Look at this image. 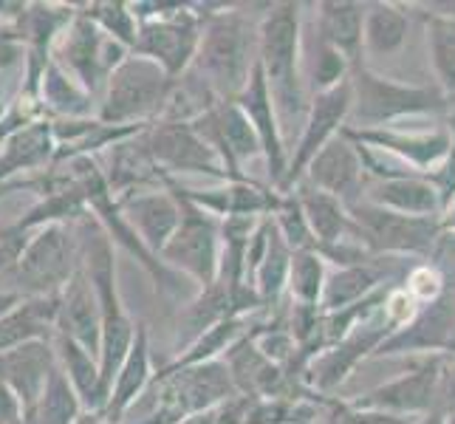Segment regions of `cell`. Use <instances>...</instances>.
Masks as SVG:
<instances>
[{
  "mask_svg": "<svg viewBox=\"0 0 455 424\" xmlns=\"http://www.w3.org/2000/svg\"><path fill=\"white\" fill-rule=\"evenodd\" d=\"M204 26L190 71L218 102H235L258 66L260 18L243 6H201Z\"/></svg>",
  "mask_w": 455,
  "mask_h": 424,
  "instance_id": "1",
  "label": "cell"
},
{
  "mask_svg": "<svg viewBox=\"0 0 455 424\" xmlns=\"http://www.w3.org/2000/svg\"><path fill=\"white\" fill-rule=\"evenodd\" d=\"M303 4H272L266 6L258 26V66L275 105L283 139L294 122L308 114V88L303 74Z\"/></svg>",
  "mask_w": 455,
  "mask_h": 424,
  "instance_id": "2",
  "label": "cell"
},
{
  "mask_svg": "<svg viewBox=\"0 0 455 424\" xmlns=\"http://www.w3.org/2000/svg\"><path fill=\"white\" fill-rule=\"evenodd\" d=\"M450 100L438 85H411L376 74L365 62L351 71V114L345 128H399L413 116H442L450 111Z\"/></svg>",
  "mask_w": 455,
  "mask_h": 424,
  "instance_id": "3",
  "label": "cell"
},
{
  "mask_svg": "<svg viewBox=\"0 0 455 424\" xmlns=\"http://www.w3.org/2000/svg\"><path fill=\"white\" fill-rule=\"evenodd\" d=\"M131 12L139 20L131 54L153 60L172 80L193 66V57L201 40V26H204L201 4H156V0H139V4H131Z\"/></svg>",
  "mask_w": 455,
  "mask_h": 424,
  "instance_id": "4",
  "label": "cell"
},
{
  "mask_svg": "<svg viewBox=\"0 0 455 424\" xmlns=\"http://www.w3.org/2000/svg\"><path fill=\"white\" fill-rule=\"evenodd\" d=\"M172 76L153 60L131 54L108 76L97 119L111 128H150L162 116Z\"/></svg>",
  "mask_w": 455,
  "mask_h": 424,
  "instance_id": "5",
  "label": "cell"
},
{
  "mask_svg": "<svg viewBox=\"0 0 455 424\" xmlns=\"http://www.w3.org/2000/svg\"><path fill=\"white\" fill-rule=\"evenodd\" d=\"M83 266L80 238L74 224H49L31 229L20 260L4 277L9 292L20 297H49L60 294L62 286Z\"/></svg>",
  "mask_w": 455,
  "mask_h": 424,
  "instance_id": "6",
  "label": "cell"
},
{
  "mask_svg": "<svg viewBox=\"0 0 455 424\" xmlns=\"http://www.w3.org/2000/svg\"><path fill=\"white\" fill-rule=\"evenodd\" d=\"M162 187L179 198L181 207V221L172 232V238L164 244L159 252L162 263L170 266L172 272H179L187 277L193 286L201 292L215 283L218 277V258H221V218H215L212 212L196 207L193 201H187L176 179H170L162 172Z\"/></svg>",
  "mask_w": 455,
  "mask_h": 424,
  "instance_id": "7",
  "label": "cell"
},
{
  "mask_svg": "<svg viewBox=\"0 0 455 424\" xmlns=\"http://www.w3.org/2000/svg\"><path fill=\"white\" fill-rule=\"evenodd\" d=\"M348 212L354 235L373 258H427L444 235L438 218L390 212L371 201H356Z\"/></svg>",
  "mask_w": 455,
  "mask_h": 424,
  "instance_id": "8",
  "label": "cell"
},
{
  "mask_svg": "<svg viewBox=\"0 0 455 424\" xmlns=\"http://www.w3.org/2000/svg\"><path fill=\"white\" fill-rule=\"evenodd\" d=\"M128 57H131V49H124L122 43L102 35L83 12V6L76 9L71 23L62 28V35L52 45V60L71 76V80L80 83L91 97L97 100V105H100L108 76H111Z\"/></svg>",
  "mask_w": 455,
  "mask_h": 424,
  "instance_id": "9",
  "label": "cell"
},
{
  "mask_svg": "<svg viewBox=\"0 0 455 424\" xmlns=\"http://www.w3.org/2000/svg\"><path fill=\"white\" fill-rule=\"evenodd\" d=\"M444 363H447V354L413 356L411 368L399 373L396 380L371 388L368 394L348 399V404L356 407V411L387 413V416H402V419L427 416L430 411H435L438 382H442Z\"/></svg>",
  "mask_w": 455,
  "mask_h": 424,
  "instance_id": "10",
  "label": "cell"
},
{
  "mask_svg": "<svg viewBox=\"0 0 455 424\" xmlns=\"http://www.w3.org/2000/svg\"><path fill=\"white\" fill-rule=\"evenodd\" d=\"M390 332H394V325L387 323L382 308H376L363 323H356L351 328L348 337H342L331 348H325L317 356L308 359L306 368L300 371V388L311 390V394H317V396H331L354 373L359 363H365V359L373 356V351L379 348V342Z\"/></svg>",
  "mask_w": 455,
  "mask_h": 424,
  "instance_id": "11",
  "label": "cell"
},
{
  "mask_svg": "<svg viewBox=\"0 0 455 424\" xmlns=\"http://www.w3.org/2000/svg\"><path fill=\"white\" fill-rule=\"evenodd\" d=\"M348 114H351V76L331 91L314 93L308 102V114L303 119L300 136L294 141V150H289L286 176L275 193L294 190L314 156H317L334 136L342 133V128L348 124Z\"/></svg>",
  "mask_w": 455,
  "mask_h": 424,
  "instance_id": "12",
  "label": "cell"
},
{
  "mask_svg": "<svg viewBox=\"0 0 455 424\" xmlns=\"http://www.w3.org/2000/svg\"><path fill=\"white\" fill-rule=\"evenodd\" d=\"M142 136L150 159L164 176L176 179L181 172H196L215 181H232L218 153L190 128V122H153Z\"/></svg>",
  "mask_w": 455,
  "mask_h": 424,
  "instance_id": "13",
  "label": "cell"
},
{
  "mask_svg": "<svg viewBox=\"0 0 455 424\" xmlns=\"http://www.w3.org/2000/svg\"><path fill=\"white\" fill-rule=\"evenodd\" d=\"M455 337V286L447 289L438 300L421 306L411 323L394 328L373 351L371 359L382 356H425L450 354Z\"/></svg>",
  "mask_w": 455,
  "mask_h": 424,
  "instance_id": "14",
  "label": "cell"
},
{
  "mask_svg": "<svg viewBox=\"0 0 455 424\" xmlns=\"http://www.w3.org/2000/svg\"><path fill=\"white\" fill-rule=\"evenodd\" d=\"M156 380L162 382L170 404L176 407L179 416H196L210 413L224 402L241 396L232 385V376L224 365V359H212V363L187 365V368H159Z\"/></svg>",
  "mask_w": 455,
  "mask_h": 424,
  "instance_id": "15",
  "label": "cell"
},
{
  "mask_svg": "<svg viewBox=\"0 0 455 424\" xmlns=\"http://www.w3.org/2000/svg\"><path fill=\"white\" fill-rule=\"evenodd\" d=\"M342 133L368 145L373 150H382L394 156L396 162L411 167L419 176L430 172L447 159L452 148V128H430V131H404V128H371V131H354L342 128Z\"/></svg>",
  "mask_w": 455,
  "mask_h": 424,
  "instance_id": "16",
  "label": "cell"
},
{
  "mask_svg": "<svg viewBox=\"0 0 455 424\" xmlns=\"http://www.w3.org/2000/svg\"><path fill=\"white\" fill-rule=\"evenodd\" d=\"M300 181L339 198L345 207H354V204L363 201L365 196L368 176H365L363 159H359V153H356V145L345 133H339L314 156Z\"/></svg>",
  "mask_w": 455,
  "mask_h": 424,
  "instance_id": "17",
  "label": "cell"
},
{
  "mask_svg": "<svg viewBox=\"0 0 455 424\" xmlns=\"http://www.w3.org/2000/svg\"><path fill=\"white\" fill-rule=\"evenodd\" d=\"M224 365L232 376V385L241 396L249 399H294L297 388L289 380V373L269 363L252 340V332L241 337L232 348L224 354Z\"/></svg>",
  "mask_w": 455,
  "mask_h": 424,
  "instance_id": "18",
  "label": "cell"
},
{
  "mask_svg": "<svg viewBox=\"0 0 455 424\" xmlns=\"http://www.w3.org/2000/svg\"><path fill=\"white\" fill-rule=\"evenodd\" d=\"M235 102H238V108L246 114L249 124H252L258 139H260L272 190H277L280 181H283V176H286V167H289V148H286L283 131H280V122H277L275 105H272V97H269V88H266L260 66H255L246 88L241 91V97Z\"/></svg>",
  "mask_w": 455,
  "mask_h": 424,
  "instance_id": "19",
  "label": "cell"
},
{
  "mask_svg": "<svg viewBox=\"0 0 455 424\" xmlns=\"http://www.w3.org/2000/svg\"><path fill=\"white\" fill-rule=\"evenodd\" d=\"M124 221L139 235L153 255H159L164 244L172 238L179 221H181V207L179 198L172 196L167 187H148V190H136L131 196L116 198Z\"/></svg>",
  "mask_w": 455,
  "mask_h": 424,
  "instance_id": "20",
  "label": "cell"
},
{
  "mask_svg": "<svg viewBox=\"0 0 455 424\" xmlns=\"http://www.w3.org/2000/svg\"><path fill=\"white\" fill-rule=\"evenodd\" d=\"M57 332L76 342L80 348L100 359V342H102V311L97 292H93L91 280L85 277L83 266L74 272V277L62 286L57 294Z\"/></svg>",
  "mask_w": 455,
  "mask_h": 424,
  "instance_id": "21",
  "label": "cell"
},
{
  "mask_svg": "<svg viewBox=\"0 0 455 424\" xmlns=\"http://www.w3.org/2000/svg\"><path fill=\"white\" fill-rule=\"evenodd\" d=\"M54 368H57V356L52 340H35L0 354V380L18 396L23 416L37 404Z\"/></svg>",
  "mask_w": 455,
  "mask_h": 424,
  "instance_id": "22",
  "label": "cell"
},
{
  "mask_svg": "<svg viewBox=\"0 0 455 424\" xmlns=\"http://www.w3.org/2000/svg\"><path fill=\"white\" fill-rule=\"evenodd\" d=\"M57 159L52 119H35L0 141V187L18 181L23 172H45Z\"/></svg>",
  "mask_w": 455,
  "mask_h": 424,
  "instance_id": "23",
  "label": "cell"
},
{
  "mask_svg": "<svg viewBox=\"0 0 455 424\" xmlns=\"http://www.w3.org/2000/svg\"><path fill=\"white\" fill-rule=\"evenodd\" d=\"M179 193L193 201L196 207L212 212L215 218H229V215H246V218H266L272 215L277 193L258 187L255 181H221V187H212V190H193V187H184L176 179Z\"/></svg>",
  "mask_w": 455,
  "mask_h": 424,
  "instance_id": "24",
  "label": "cell"
},
{
  "mask_svg": "<svg viewBox=\"0 0 455 424\" xmlns=\"http://www.w3.org/2000/svg\"><path fill=\"white\" fill-rule=\"evenodd\" d=\"M363 20H365V4L354 0H323L314 6V28L317 40L331 45L348 60L351 71L363 66Z\"/></svg>",
  "mask_w": 455,
  "mask_h": 424,
  "instance_id": "25",
  "label": "cell"
},
{
  "mask_svg": "<svg viewBox=\"0 0 455 424\" xmlns=\"http://www.w3.org/2000/svg\"><path fill=\"white\" fill-rule=\"evenodd\" d=\"M153 373L156 371H153V354H150V332L145 323H139L131 351L122 359V365L111 382V396H108L102 407V416L111 424H119L122 416L128 413V407L145 394Z\"/></svg>",
  "mask_w": 455,
  "mask_h": 424,
  "instance_id": "26",
  "label": "cell"
},
{
  "mask_svg": "<svg viewBox=\"0 0 455 424\" xmlns=\"http://www.w3.org/2000/svg\"><path fill=\"white\" fill-rule=\"evenodd\" d=\"M363 201H371L376 207L402 215H421V218L442 215V198H438V190L427 176L368 181Z\"/></svg>",
  "mask_w": 455,
  "mask_h": 424,
  "instance_id": "27",
  "label": "cell"
},
{
  "mask_svg": "<svg viewBox=\"0 0 455 424\" xmlns=\"http://www.w3.org/2000/svg\"><path fill=\"white\" fill-rule=\"evenodd\" d=\"M57 294L23 297L9 314L0 317V354L35 340H54L57 332Z\"/></svg>",
  "mask_w": 455,
  "mask_h": 424,
  "instance_id": "28",
  "label": "cell"
},
{
  "mask_svg": "<svg viewBox=\"0 0 455 424\" xmlns=\"http://www.w3.org/2000/svg\"><path fill=\"white\" fill-rule=\"evenodd\" d=\"M382 258H371L368 263L356 266H334L328 269L323 297H320V311H342L356 303H363L365 297L385 289L387 272L382 269Z\"/></svg>",
  "mask_w": 455,
  "mask_h": 424,
  "instance_id": "29",
  "label": "cell"
},
{
  "mask_svg": "<svg viewBox=\"0 0 455 424\" xmlns=\"http://www.w3.org/2000/svg\"><path fill=\"white\" fill-rule=\"evenodd\" d=\"M40 114L52 122H74V119H93L97 116V100L91 93L71 80L57 62L52 60L45 66V74L40 80V93H37Z\"/></svg>",
  "mask_w": 455,
  "mask_h": 424,
  "instance_id": "30",
  "label": "cell"
},
{
  "mask_svg": "<svg viewBox=\"0 0 455 424\" xmlns=\"http://www.w3.org/2000/svg\"><path fill=\"white\" fill-rule=\"evenodd\" d=\"M291 193H294L297 201H300V210L306 215L308 229L314 235V244H317V249L339 244L342 238L354 235L351 212H348V207H345L339 198L328 196V193L317 190V187H311L306 181L297 184Z\"/></svg>",
  "mask_w": 455,
  "mask_h": 424,
  "instance_id": "31",
  "label": "cell"
},
{
  "mask_svg": "<svg viewBox=\"0 0 455 424\" xmlns=\"http://www.w3.org/2000/svg\"><path fill=\"white\" fill-rule=\"evenodd\" d=\"M52 345H54L57 368L66 373L74 394L80 396L83 411H102L108 402V394L100 380V359L62 334H54Z\"/></svg>",
  "mask_w": 455,
  "mask_h": 424,
  "instance_id": "32",
  "label": "cell"
},
{
  "mask_svg": "<svg viewBox=\"0 0 455 424\" xmlns=\"http://www.w3.org/2000/svg\"><path fill=\"white\" fill-rule=\"evenodd\" d=\"M407 18L404 4H365L363 20V52L373 57H390L407 43Z\"/></svg>",
  "mask_w": 455,
  "mask_h": 424,
  "instance_id": "33",
  "label": "cell"
},
{
  "mask_svg": "<svg viewBox=\"0 0 455 424\" xmlns=\"http://www.w3.org/2000/svg\"><path fill=\"white\" fill-rule=\"evenodd\" d=\"M252 320L249 317H227L221 323H215L207 328L196 342H190L187 348L172 359L164 368H187V365H201V363H212V359H224V354L232 348L241 337L252 332Z\"/></svg>",
  "mask_w": 455,
  "mask_h": 424,
  "instance_id": "34",
  "label": "cell"
},
{
  "mask_svg": "<svg viewBox=\"0 0 455 424\" xmlns=\"http://www.w3.org/2000/svg\"><path fill=\"white\" fill-rule=\"evenodd\" d=\"M269 221H272V218H269ZM289 266H291V249L283 244V238H280L275 224H272L266 255H263L260 266L255 269L252 280H249V286L258 292L263 308L280 306V300H283L286 283H289Z\"/></svg>",
  "mask_w": 455,
  "mask_h": 424,
  "instance_id": "35",
  "label": "cell"
},
{
  "mask_svg": "<svg viewBox=\"0 0 455 424\" xmlns=\"http://www.w3.org/2000/svg\"><path fill=\"white\" fill-rule=\"evenodd\" d=\"M421 20L427 28V52L433 62V74L438 80V91L455 102V20L433 18L421 12Z\"/></svg>",
  "mask_w": 455,
  "mask_h": 424,
  "instance_id": "36",
  "label": "cell"
},
{
  "mask_svg": "<svg viewBox=\"0 0 455 424\" xmlns=\"http://www.w3.org/2000/svg\"><path fill=\"white\" fill-rule=\"evenodd\" d=\"M328 277V263L317 249H306V252H291V266H289V283H286V294L291 303H303V306H317L320 308V297L323 286Z\"/></svg>",
  "mask_w": 455,
  "mask_h": 424,
  "instance_id": "37",
  "label": "cell"
},
{
  "mask_svg": "<svg viewBox=\"0 0 455 424\" xmlns=\"http://www.w3.org/2000/svg\"><path fill=\"white\" fill-rule=\"evenodd\" d=\"M83 12L93 20V26H97L102 35L122 43L124 49H133L139 20L133 18L131 4H122V0H97V4H85Z\"/></svg>",
  "mask_w": 455,
  "mask_h": 424,
  "instance_id": "38",
  "label": "cell"
},
{
  "mask_svg": "<svg viewBox=\"0 0 455 424\" xmlns=\"http://www.w3.org/2000/svg\"><path fill=\"white\" fill-rule=\"evenodd\" d=\"M272 224L277 235L283 238V244L291 252H306V249H317L314 244V235L308 229V221L300 210V201L294 198V193H277V204L272 210Z\"/></svg>",
  "mask_w": 455,
  "mask_h": 424,
  "instance_id": "39",
  "label": "cell"
},
{
  "mask_svg": "<svg viewBox=\"0 0 455 424\" xmlns=\"http://www.w3.org/2000/svg\"><path fill=\"white\" fill-rule=\"evenodd\" d=\"M351 76V66L339 52H334L331 45H325L323 40L314 43V54L308 62V76H306V88L308 97L323 91H331L339 83H345Z\"/></svg>",
  "mask_w": 455,
  "mask_h": 424,
  "instance_id": "40",
  "label": "cell"
},
{
  "mask_svg": "<svg viewBox=\"0 0 455 424\" xmlns=\"http://www.w3.org/2000/svg\"><path fill=\"white\" fill-rule=\"evenodd\" d=\"M402 289L411 294L419 306H427L447 292V280L435 263H419L413 269H407Z\"/></svg>",
  "mask_w": 455,
  "mask_h": 424,
  "instance_id": "41",
  "label": "cell"
},
{
  "mask_svg": "<svg viewBox=\"0 0 455 424\" xmlns=\"http://www.w3.org/2000/svg\"><path fill=\"white\" fill-rule=\"evenodd\" d=\"M419 419H402V416H387V413H371V411H356L348 402H339L328 396L323 404V413L317 424H416Z\"/></svg>",
  "mask_w": 455,
  "mask_h": 424,
  "instance_id": "42",
  "label": "cell"
},
{
  "mask_svg": "<svg viewBox=\"0 0 455 424\" xmlns=\"http://www.w3.org/2000/svg\"><path fill=\"white\" fill-rule=\"evenodd\" d=\"M28 235L31 232L18 227V221L0 224V277H6L14 269V263L20 260L23 249L28 244Z\"/></svg>",
  "mask_w": 455,
  "mask_h": 424,
  "instance_id": "43",
  "label": "cell"
},
{
  "mask_svg": "<svg viewBox=\"0 0 455 424\" xmlns=\"http://www.w3.org/2000/svg\"><path fill=\"white\" fill-rule=\"evenodd\" d=\"M435 411L450 416L455 411V354H447V363L442 371V382H438V402Z\"/></svg>",
  "mask_w": 455,
  "mask_h": 424,
  "instance_id": "44",
  "label": "cell"
},
{
  "mask_svg": "<svg viewBox=\"0 0 455 424\" xmlns=\"http://www.w3.org/2000/svg\"><path fill=\"white\" fill-rule=\"evenodd\" d=\"M23 421V407L18 396L12 394V388L0 380V424H20Z\"/></svg>",
  "mask_w": 455,
  "mask_h": 424,
  "instance_id": "45",
  "label": "cell"
},
{
  "mask_svg": "<svg viewBox=\"0 0 455 424\" xmlns=\"http://www.w3.org/2000/svg\"><path fill=\"white\" fill-rule=\"evenodd\" d=\"M416 9H421L425 14H433V18H444V20H455V4H438V0H433V4H416Z\"/></svg>",
  "mask_w": 455,
  "mask_h": 424,
  "instance_id": "46",
  "label": "cell"
},
{
  "mask_svg": "<svg viewBox=\"0 0 455 424\" xmlns=\"http://www.w3.org/2000/svg\"><path fill=\"white\" fill-rule=\"evenodd\" d=\"M438 224H442V232H444V235H447V232L455 235V198L442 210V215H438Z\"/></svg>",
  "mask_w": 455,
  "mask_h": 424,
  "instance_id": "47",
  "label": "cell"
},
{
  "mask_svg": "<svg viewBox=\"0 0 455 424\" xmlns=\"http://www.w3.org/2000/svg\"><path fill=\"white\" fill-rule=\"evenodd\" d=\"M20 300H23V297L18 292H0V317H4V314H9Z\"/></svg>",
  "mask_w": 455,
  "mask_h": 424,
  "instance_id": "48",
  "label": "cell"
},
{
  "mask_svg": "<svg viewBox=\"0 0 455 424\" xmlns=\"http://www.w3.org/2000/svg\"><path fill=\"white\" fill-rule=\"evenodd\" d=\"M74 424H111V421L102 416V411H83L80 416H76Z\"/></svg>",
  "mask_w": 455,
  "mask_h": 424,
  "instance_id": "49",
  "label": "cell"
},
{
  "mask_svg": "<svg viewBox=\"0 0 455 424\" xmlns=\"http://www.w3.org/2000/svg\"><path fill=\"white\" fill-rule=\"evenodd\" d=\"M416 424H447V416L442 411H430L427 416H421Z\"/></svg>",
  "mask_w": 455,
  "mask_h": 424,
  "instance_id": "50",
  "label": "cell"
},
{
  "mask_svg": "<svg viewBox=\"0 0 455 424\" xmlns=\"http://www.w3.org/2000/svg\"><path fill=\"white\" fill-rule=\"evenodd\" d=\"M9 105L12 102H6V93H4V85H0V119L6 116V111H9Z\"/></svg>",
  "mask_w": 455,
  "mask_h": 424,
  "instance_id": "51",
  "label": "cell"
},
{
  "mask_svg": "<svg viewBox=\"0 0 455 424\" xmlns=\"http://www.w3.org/2000/svg\"><path fill=\"white\" fill-rule=\"evenodd\" d=\"M0 292H9V289H6V280H4V277H0Z\"/></svg>",
  "mask_w": 455,
  "mask_h": 424,
  "instance_id": "52",
  "label": "cell"
},
{
  "mask_svg": "<svg viewBox=\"0 0 455 424\" xmlns=\"http://www.w3.org/2000/svg\"><path fill=\"white\" fill-rule=\"evenodd\" d=\"M447 424H455V411H452V413L447 416Z\"/></svg>",
  "mask_w": 455,
  "mask_h": 424,
  "instance_id": "53",
  "label": "cell"
},
{
  "mask_svg": "<svg viewBox=\"0 0 455 424\" xmlns=\"http://www.w3.org/2000/svg\"><path fill=\"white\" fill-rule=\"evenodd\" d=\"M450 354H455V337H452V348H450Z\"/></svg>",
  "mask_w": 455,
  "mask_h": 424,
  "instance_id": "54",
  "label": "cell"
},
{
  "mask_svg": "<svg viewBox=\"0 0 455 424\" xmlns=\"http://www.w3.org/2000/svg\"><path fill=\"white\" fill-rule=\"evenodd\" d=\"M20 424H23V421H20Z\"/></svg>",
  "mask_w": 455,
  "mask_h": 424,
  "instance_id": "55",
  "label": "cell"
}]
</instances>
